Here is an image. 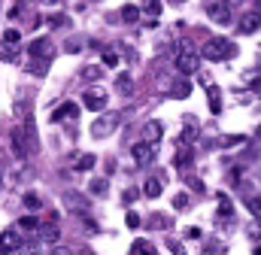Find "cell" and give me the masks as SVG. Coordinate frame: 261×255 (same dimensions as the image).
Wrapping results in <instances>:
<instances>
[{"label":"cell","instance_id":"6da1fadb","mask_svg":"<svg viewBox=\"0 0 261 255\" xmlns=\"http://www.w3.org/2000/svg\"><path fill=\"white\" fill-rule=\"evenodd\" d=\"M234 52H237L234 43H228L225 37H213V40L203 43V58H206V61H225V58H231Z\"/></svg>","mask_w":261,"mask_h":255},{"label":"cell","instance_id":"7a4b0ae2","mask_svg":"<svg viewBox=\"0 0 261 255\" xmlns=\"http://www.w3.org/2000/svg\"><path fill=\"white\" fill-rule=\"evenodd\" d=\"M173 64H176V70H179V73L192 76V73H197V67H200V58H197V52L192 49V46H179V52H176Z\"/></svg>","mask_w":261,"mask_h":255},{"label":"cell","instance_id":"3957f363","mask_svg":"<svg viewBox=\"0 0 261 255\" xmlns=\"http://www.w3.org/2000/svg\"><path fill=\"white\" fill-rule=\"evenodd\" d=\"M119 122H122V116H119V113L97 116V119H94V125H91V137H94V140H103V137H110V134L119 128Z\"/></svg>","mask_w":261,"mask_h":255},{"label":"cell","instance_id":"277c9868","mask_svg":"<svg viewBox=\"0 0 261 255\" xmlns=\"http://www.w3.org/2000/svg\"><path fill=\"white\" fill-rule=\"evenodd\" d=\"M9 149H12V155H15L18 161H24L28 155H34V149H31V143H28V134H24L21 128H12V134H9Z\"/></svg>","mask_w":261,"mask_h":255},{"label":"cell","instance_id":"5b68a950","mask_svg":"<svg viewBox=\"0 0 261 255\" xmlns=\"http://www.w3.org/2000/svg\"><path fill=\"white\" fill-rule=\"evenodd\" d=\"M21 249H24V237L18 234V225L6 228L0 234V252H21Z\"/></svg>","mask_w":261,"mask_h":255},{"label":"cell","instance_id":"8992f818","mask_svg":"<svg viewBox=\"0 0 261 255\" xmlns=\"http://www.w3.org/2000/svg\"><path fill=\"white\" fill-rule=\"evenodd\" d=\"M52 52H55V49H52V40H49V37H37V40L28 43V55L37 58V61H49Z\"/></svg>","mask_w":261,"mask_h":255},{"label":"cell","instance_id":"52a82bcc","mask_svg":"<svg viewBox=\"0 0 261 255\" xmlns=\"http://www.w3.org/2000/svg\"><path fill=\"white\" fill-rule=\"evenodd\" d=\"M82 104H85L91 113H100V110H107V104H110V94H107L103 88H97V85H94V88H88V91H85Z\"/></svg>","mask_w":261,"mask_h":255},{"label":"cell","instance_id":"ba28073f","mask_svg":"<svg viewBox=\"0 0 261 255\" xmlns=\"http://www.w3.org/2000/svg\"><path fill=\"white\" fill-rule=\"evenodd\" d=\"M64 207L70 210V213H79V216H85L88 213V207H91V200L82 194V191H64Z\"/></svg>","mask_w":261,"mask_h":255},{"label":"cell","instance_id":"9c48e42d","mask_svg":"<svg viewBox=\"0 0 261 255\" xmlns=\"http://www.w3.org/2000/svg\"><path fill=\"white\" fill-rule=\"evenodd\" d=\"M155 143H149V140H143V143H137L134 149H130V155H134V161L137 164H152L155 161Z\"/></svg>","mask_w":261,"mask_h":255},{"label":"cell","instance_id":"30bf717a","mask_svg":"<svg viewBox=\"0 0 261 255\" xmlns=\"http://www.w3.org/2000/svg\"><path fill=\"white\" fill-rule=\"evenodd\" d=\"M206 12H210V18H213L216 24H225V28H228V24H234V12H231V6H225L222 0H219V3H213Z\"/></svg>","mask_w":261,"mask_h":255},{"label":"cell","instance_id":"8fae6325","mask_svg":"<svg viewBox=\"0 0 261 255\" xmlns=\"http://www.w3.org/2000/svg\"><path fill=\"white\" fill-rule=\"evenodd\" d=\"M261 28V9H252V12H246L240 21H237V31L240 34H255Z\"/></svg>","mask_w":261,"mask_h":255},{"label":"cell","instance_id":"7c38bea8","mask_svg":"<svg viewBox=\"0 0 261 255\" xmlns=\"http://www.w3.org/2000/svg\"><path fill=\"white\" fill-rule=\"evenodd\" d=\"M76 116H79V104H73V100H67V104H61V107H58V110L52 113V122H67V119L73 122Z\"/></svg>","mask_w":261,"mask_h":255},{"label":"cell","instance_id":"4fadbf2b","mask_svg":"<svg viewBox=\"0 0 261 255\" xmlns=\"http://www.w3.org/2000/svg\"><path fill=\"white\" fill-rule=\"evenodd\" d=\"M189 94H192V82H189V79H176V82L170 85V97H173V100H186Z\"/></svg>","mask_w":261,"mask_h":255},{"label":"cell","instance_id":"5bb4252c","mask_svg":"<svg viewBox=\"0 0 261 255\" xmlns=\"http://www.w3.org/2000/svg\"><path fill=\"white\" fill-rule=\"evenodd\" d=\"M143 137H146L149 143H155V146H158V140L164 137V128H161V122H146V125H143Z\"/></svg>","mask_w":261,"mask_h":255},{"label":"cell","instance_id":"9a60e30c","mask_svg":"<svg viewBox=\"0 0 261 255\" xmlns=\"http://www.w3.org/2000/svg\"><path fill=\"white\" fill-rule=\"evenodd\" d=\"M24 134H28V143H31V149L37 152V149H40V137H37V125H34V116H31V113L24 116Z\"/></svg>","mask_w":261,"mask_h":255},{"label":"cell","instance_id":"2e32d148","mask_svg":"<svg viewBox=\"0 0 261 255\" xmlns=\"http://www.w3.org/2000/svg\"><path fill=\"white\" fill-rule=\"evenodd\" d=\"M58 237H61V231H58V225H40V240L49 246V243H58Z\"/></svg>","mask_w":261,"mask_h":255},{"label":"cell","instance_id":"e0dca14e","mask_svg":"<svg viewBox=\"0 0 261 255\" xmlns=\"http://www.w3.org/2000/svg\"><path fill=\"white\" fill-rule=\"evenodd\" d=\"M192 158H195V152H192V146L189 143H179V152H176V167H189L192 164Z\"/></svg>","mask_w":261,"mask_h":255},{"label":"cell","instance_id":"ac0fdd59","mask_svg":"<svg viewBox=\"0 0 261 255\" xmlns=\"http://www.w3.org/2000/svg\"><path fill=\"white\" fill-rule=\"evenodd\" d=\"M197 140V122L192 119V116H186V131H182V137H179V143H195Z\"/></svg>","mask_w":261,"mask_h":255},{"label":"cell","instance_id":"d6986e66","mask_svg":"<svg viewBox=\"0 0 261 255\" xmlns=\"http://www.w3.org/2000/svg\"><path fill=\"white\" fill-rule=\"evenodd\" d=\"M116 91H119V94H125V97L134 94V79H130L128 73H119V76H116Z\"/></svg>","mask_w":261,"mask_h":255},{"label":"cell","instance_id":"ffe728a7","mask_svg":"<svg viewBox=\"0 0 261 255\" xmlns=\"http://www.w3.org/2000/svg\"><path fill=\"white\" fill-rule=\"evenodd\" d=\"M206 97H210V110L219 116L222 113V91L216 88V85H210V91H206Z\"/></svg>","mask_w":261,"mask_h":255},{"label":"cell","instance_id":"44dd1931","mask_svg":"<svg viewBox=\"0 0 261 255\" xmlns=\"http://www.w3.org/2000/svg\"><path fill=\"white\" fill-rule=\"evenodd\" d=\"M143 194L146 197H161V180L158 176H149L146 186H143Z\"/></svg>","mask_w":261,"mask_h":255},{"label":"cell","instance_id":"7402d4cb","mask_svg":"<svg viewBox=\"0 0 261 255\" xmlns=\"http://www.w3.org/2000/svg\"><path fill=\"white\" fill-rule=\"evenodd\" d=\"M73 161H76V167H79V170H91V167L97 164V158H94L91 152H85V155H73Z\"/></svg>","mask_w":261,"mask_h":255},{"label":"cell","instance_id":"603a6c76","mask_svg":"<svg viewBox=\"0 0 261 255\" xmlns=\"http://www.w3.org/2000/svg\"><path fill=\"white\" fill-rule=\"evenodd\" d=\"M18 43H21V31H15V28H9V31L3 34V46H6V49H15Z\"/></svg>","mask_w":261,"mask_h":255},{"label":"cell","instance_id":"cb8c5ba5","mask_svg":"<svg viewBox=\"0 0 261 255\" xmlns=\"http://www.w3.org/2000/svg\"><path fill=\"white\" fill-rule=\"evenodd\" d=\"M219 216L222 219H231L234 216V203L228 200V194H219Z\"/></svg>","mask_w":261,"mask_h":255},{"label":"cell","instance_id":"d4e9b609","mask_svg":"<svg viewBox=\"0 0 261 255\" xmlns=\"http://www.w3.org/2000/svg\"><path fill=\"white\" fill-rule=\"evenodd\" d=\"M40 216H24L21 222H18V231H40Z\"/></svg>","mask_w":261,"mask_h":255},{"label":"cell","instance_id":"484cf974","mask_svg":"<svg viewBox=\"0 0 261 255\" xmlns=\"http://www.w3.org/2000/svg\"><path fill=\"white\" fill-rule=\"evenodd\" d=\"M143 12L149 18H158L161 15V0H143Z\"/></svg>","mask_w":261,"mask_h":255},{"label":"cell","instance_id":"4316f807","mask_svg":"<svg viewBox=\"0 0 261 255\" xmlns=\"http://www.w3.org/2000/svg\"><path fill=\"white\" fill-rule=\"evenodd\" d=\"M243 140H246V137L231 134V137H222V140H219V146H222V149H234V146H243Z\"/></svg>","mask_w":261,"mask_h":255},{"label":"cell","instance_id":"83f0119b","mask_svg":"<svg viewBox=\"0 0 261 255\" xmlns=\"http://www.w3.org/2000/svg\"><path fill=\"white\" fill-rule=\"evenodd\" d=\"M88 191H91V194H97V197H103V194L110 191V183H107V180H91Z\"/></svg>","mask_w":261,"mask_h":255},{"label":"cell","instance_id":"f1b7e54d","mask_svg":"<svg viewBox=\"0 0 261 255\" xmlns=\"http://www.w3.org/2000/svg\"><path fill=\"white\" fill-rule=\"evenodd\" d=\"M100 76H103V67H97V64H91V67H85V70H82V79H88V82H91V79L97 82Z\"/></svg>","mask_w":261,"mask_h":255},{"label":"cell","instance_id":"f546056e","mask_svg":"<svg viewBox=\"0 0 261 255\" xmlns=\"http://www.w3.org/2000/svg\"><path fill=\"white\" fill-rule=\"evenodd\" d=\"M137 18H140V9H137V6H125V9H122V21L134 24Z\"/></svg>","mask_w":261,"mask_h":255},{"label":"cell","instance_id":"4dcf8cb0","mask_svg":"<svg viewBox=\"0 0 261 255\" xmlns=\"http://www.w3.org/2000/svg\"><path fill=\"white\" fill-rule=\"evenodd\" d=\"M103 64H107V67L119 64V52H116V49H107V52H103Z\"/></svg>","mask_w":261,"mask_h":255},{"label":"cell","instance_id":"1f68e13d","mask_svg":"<svg viewBox=\"0 0 261 255\" xmlns=\"http://www.w3.org/2000/svg\"><path fill=\"white\" fill-rule=\"evenodd\" d=\"M130 252H152V243H146V240H137V243L130 246Z\"/></svg>","mask_w":261,"mask_h":255},{"label":"cell","instance_id":"d6a6232c","mask_svg":"<svg viewBox=\"0 0 261 255\" xmlns=\"http://www.w3.org/2000/svg\"><path fill=\"white\" fill-rule=\"evenodd\" d=\"M24 203H28V207H31V210H40V207H43V203H40V197H37V194H24Z\"/></svg>","mask_w":261,"mask_h":255},{"label":"cell","instance_id":"836d02e7","mask_svg":"<svg viewBox=\"0 0 261 255\" xmlns=\"http://www.w3.org/2000/svg\"><path fill=\"white\" fill-rule=\"evenodd\" d=\"M67 52H73V55L82 52V40H70V43H67Z\"/></svg>","mask_w":261,"mask_h":255},{"label":"cell","instance_id":"e575fe53","mask_svg":"<svg viewBox=\"0 0 261 255\" xmlns=\"http://www.w3.org/2000/svg\"><path fill=\"white\" fill-rule=\"evenodd\" d=\"M186 203H189V194H176V197H173V207H176V210H182Z\"/></svg>","mask_w":261,"mask_h":255},{"label":"cell","instance_id":"d590c367","mask_svg":"<svg viewBox=\"0 0 261 255\" xmlns=\"http://www.w3.org/2000/svg\"><path fill=\"white\" fill-rule=\"evenodd\" d=\"M122 197H125V203H134V200L140 197V191H137V189H128L125 194H122Z\"/></svg>","mask_w":261,"mask_h":255},{"label":"cell","instance_id":"8d00e7d4","mask_svg":"<svg viewBox=\"0 0 261 255\" xmlns=\"http://www.w3.org/2000/svg\"><path fill=\"white\" fill-rule=\"evenodd\" d=\"M125 222H128V228H140V216H137V213H128Z\"/></svg>","mask_w":261,"mask_h":255},{"label":"cell","instance_id":"74e56055","mask_svg":"<svg viewBox=\"0 0 261 255\" xmlns=\"http://www.w3.org/2000/svg\"><path fill=\"white\" fill-rule=\"evenodd\" d=\"M152 225H155V228H164V225H167V219H164V216H152Z\"/></svg>","mask_w":261,"mask_h":255},{"label":"cell","instance_id":"f35d334b","mask_svg":"<svg viewBox=\"0 0 261 255\" xmlns=\"http://www.w3.org/2000/svg\"><path fill=\"white\" fill-rule=\"evenodd\" d=\"M186 237H192V240H197V237H200V228H189V231H186Z\"/></svg>","mask_w":261,"mask_h":255},{"label":"cell","instance_id":"ab89813d","mask_svg":"<svg viewBox=\"0 0 261 255\" xmlns=\"http://www.w3.org/2000/svg\"><path fill=\"white\" fill-rule=\"evenodd\" d=\"M64 24V15H52V28H61Z\"/></svg>","mask_w":261,"mask_h":255},{"label":"cell","instance_id":"60d3db41","mask_svg":"<svg viewBox=\"0 0 261 255\" xmlns=\"http://www.w3.org/2000/svg\"><path fill=\"white\" fill-rule=\"evenodd\" d=\"M222 3H225V6H231V9H237V6H240L243 0H222Z\"/></svg>","mask_w":261,"mask_h":255},{"label":"cell","instance_id":"b9f144b4","mask_svg":"<svg viewBox=\"0 0 261 255\" xmlns=\"http://www.w3.org/2000/svg\"><path fill=\"white\" fill-rule=\"evenodd\" d=\"M170 3H176V6H182V3H186V0H170Z\"/></svg>","mask_w":261,"mask_h":255},{"label":"cell","instance_id":"7bdbcfd3","mask_svg":"<svg viewBox=\"0 0 261 255\" xmlns=\"http://www.w3.org/2000/svg\"><path fill=\"white\" fill-rule=\"evenodd\" d=\"M252 3H255V9H261V0H252Z\"/></svg>","mask_w":261,"mask_h":255}]
</instances>
